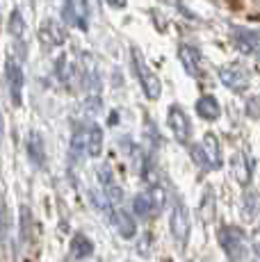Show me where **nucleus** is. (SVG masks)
I'll return each instance as SVG.
<instances>
[{"instance_id": "7ed1b4c3", "label": "nucleus", "mask_w": 260, "mask_h": 262, "mask_svg": "<svg viewBox=\"0 0 260 262\" xmlns=\"http://www.w3.org/2000/svg\"><path fill=\"white\" fill-rule=\"evenodd\" d=\"M62 18L67 25L82 32L89 30V5L87 0H62Z\"/></svg>"}, {"instance_id": "a211bd4d", "label": "nucleus", "mask_w": 260, "mask_h": 262, "mask_svg": "<svg viewBox=\"0 0 260 262\" xmlns=\"http://www.w3.org/2000/svg\"><path fill=\"white\" fill-rule=\"evenodd\" d=\"M133 212L135 216H142V219H151V214H156V203H153L151 194H137L133 199Z\"/></svg>"}, {"instance_id": "b1692460", "label": "nucleus", "mask_w": 260, "mask_h": 262, "mask_svg": "<svg viewBox=\"0 0 260 262\" xmlns=\"http://www.w3.org/2000/svg\"><path fill=\"white\" fill-rule=\"evenodd\" d=\"M105 5H110L112 9H123L128 5V0H105Z\"/></svg>"}, {"instance_id": "0eeeda50", "label": "nucleus", "mask_w": 260, "mask_h": 262, "mask_svg": "<svg viewBox=\"0 0 260 262\" xmlns=\"http://www.w3.org/2000/svg\"><path fill=\"white\" fill-rule=\"evenodd\" d=\"M5 78H7V89H9V96H12V103L18 107V105L23 103V84H26V78H23L21 64H18L14 57H7Z\"/></svg>"}, {"instance_id": "bb28decb", "label": "nucleus", "mask_w": 260, "mask_h": 262, "mask_svg": "<svg viewBox=\"0 0 260 262\" xmlns=\"http://www.w3.org/2000/svg\"><path fill=\"white\" fill-rule=\"evenodd\" d=\"M258 3H260V0H258Z\"/></svg>"}, {"instance_id": "4be33fe9", "label": "nucleus", "mask_w": 260, "mask_h": 262, "mask_svg": "<svg viewBox=\"0 0 260 262\" xmlns=\"http://www.w3.org/2000/svg\"><path fill=\"white\" fill-rule=\"evenodd\" d=\"M247 114L251 119H260V96H251L247 100Z\"/></svg>"}, {"instance_id": "f257e3e1", "label": "nucleus", "mask_w": 260, "mask_h": 262, "mask_svg": "<svg viewBox=\"0 0 260 262\" xmlns=\"http://www.w3.org/2000/svg\"><path fill=\"white\" fill-rule=\"evenodd\" d=\"M130 62H133V71L137 75L144 96H146L148 100H158L160 94H162V82H160V78L153 73V69L146 64L144 55L139 53L137 48H130Z\"/></svg>"}, {"instance_id": "6ab92c4d", "label": "nucleus", "mask_w": 260, "mask_h": 262, "mask_svg": "<svg viewBox=\"0 0 260 262\" xmlns=\"http://www.w3.org/2000/svg\"><path fill=\"white\" fill-rule=\"evenodd\" d=\"M55 73H57V78L62 80V84H67V87H71V82L76 80V67H73V62L67 55H59L57 57V62H55Z\"/></svg>"}, {"instance_id": "a878e982", "label": "nucleus", "mask_w": 260, "mask_h": 262, "mask_svg": "<svg viewBox=\"0 0 260 262\" xmlns=\"http://www.w3.org/2000/svg\"><path fill=\"white\" fill-rule=\"evenodd\" d=\"M256 62H258V69H260V50L256 53Z\"/></svg>"}, {"instance_id": "6e6552de", "label": "nucleus", "mask_w": 260, "mask_h": 262, "mask_svg": "<svg viewBox=\"0 0 260 262\" xmlns=\"http://www.w3.org/2000/svg\"><path fill=\"white\" fill-rule=\"evenodd\" d=\"M169 226H171L174 239H176L181 246H185V242H187V237H189V212H187V208H185L183 201H176V203H174Z\"/></svg>"}, {"instance_id": "393cba45", "label": "nucleus", "mask_w": 260, "mask_h": 262, "mask_svg": "<svg viewBox=\"0 0 260 262\" xmlns=\"http://www.w3.org/2000/svg\"><path fill=\"white\" fill-rule=\"evenodd\" d=\"M0 137H3V114H0Z\"/></svg>"}, {"instance_id": "f8f14e48", "label": "nucleus", "mask_w": 260, "mask_h": 262, "mask_svg": "<svg viewBox=\"0 0 260 262\" xmlns=\"http://www.w3.org/2000/svg\"><path fill=\"white\" fill-rule=\"evenodd\" d=\"M28 158L39 169H44V164H46V146H44V139L39 133L28 135Z\"/></svg>"}, {"instance_id": "1a4fd4ad", "label": "nucleus", "mask_w": 260, "mask_h": 262, "mask_svg": "<svg viewBox=\"0 0 260 262\" xmlns=\"http://www.w3.org/2000/svg\"><path fill=\"white\" fill-rule=\"evenodd\" d=\"M199 160H201V164H206L210 169L222 167V146H219L217 135L208 133L206 137H203L201 146H199Z\"/></svg>"}, {"instance_id": "dca6fc26", "label": "nucleus", "mask_w": 260, "mask_h": 262, "mask_svg": "<svg viewBox=\"0 0 260 262\" xmlns=\"http://www.w3.org/2000/svg\"><path fill=\"white\" fill-rule=\"evenodd\" d=\"M231 167H233L235 180H237L240 185H249V180H251V162L247 160V155H244V153H235Z\"/></svg>"}, {"instance_id": "4468645a", "label": "nucleus", "mask_w": 260, "mask_h": 262, "mask_svg": "<svg viewBox=\"0 0 260 262\" xmlns=\"http://www.w3.org/2000/svg\"><path fill=\"white\" fill-rule=\"evenodd\" d=\"M84 153H89L92 158H98L103 153V130L101 125L92 123L84 130Z\"/></svg>"}, {"instance_id": "412c9836", "label": "nucleus", "mask_w": 260, "mask_h": 262, "mask_svg": "<svg viewBox=\"0 0 260 262\" xmlns=\"http://www.w3.org/2000/svg\"><path fill=\"white\" fill-rule=\"evenodd\" d=\"M256 205H258V201H256V194H244V205H242V216L247 221H251V219H256Z\"/></svg>"}, {"instance_id": "20e7f679", "label": "nucleus", "mask_w": 260, "mask_h": 262, "mask_svg": "<svg viewBox=\"0 0 260 262\" xmlns=\"http://www.w3.org/2000/svg\"><path fill=\"white\" fill-rule=\"evenodd\" d=\"M219 80H222V84L226 89H231L233 94H242L249 89V71L244 67H240V64H224L222 69H219Z\"/></svg>"}, {"instance_id": "9b49d317", "label": "nucleus", "mask_w": 260, "mask_h": 262, "mask_svg": "<svg viewBox=\"0 0 260 262\" xmlns=\"http://www.w3.org/2000/svg\"><path fill=\"white\" fill-rule=\"evenodd\" d=\"M194 107H197V114L203 121H217L222 117V105H219V100L214 98L212 94H203L201 98L197 100Z\"/></svg>"}, {"instance_id": "f3484780", "label": "nucleus", "mask_w": 260, "mask_h": 262, "mask_svg": "<svg viewBox=\"0 0 260 262\" xmlns=\"http://www.w3.org/2000/svg\"><path fill=\"white\" fill-rule=\"evenodd\" d=\"M69 249H71V255L78 260L82 258H89V255L94 253V242L87 237V235H73L71 237V244H69Z\"/></svg>"}, {"instance_id": "ddd939ff", "label": "nucleus", "mask_w": 260, "mask_h": 262, "mask_svg": "<svg viewBox=\"0 0 260 262\" xmlns=\"http://www.w3.org/2000/svg\"><path fill=\"white\" fill-rule=\"evenodd\" d=\"M112 219H114V224H117V230H119V235H121L123 239H133L135 235H137V226H135V219L126 212V210L114 208V210H112Z\"/></svg>"}, {"instance_id": "aec40b11", "label": "nucleus", "mask_w": 260, "mask_h": 262, "mask_svg": "<svg viewBox=\"0 0 260 262\" xmlns=\"http://www.w3.org/2000/svg\"><path fill=\"white\" fill-rule=\"evenodd\" d=\"M9 34L14 39H23V34H26V23H23L21 12H12V16H9Z\"/></svg>"}, {"instance_id": "423d86ee", "label": "nucleus", "mask_w": 260, "mask_h": 262, "mask_svg": "<svg viewBox=\"0 0 260 262\" xmlns=\"http://www.w3.org/2000/svg\"><path fill=\"white\" fill-rule=\"evenodd\" d=\"M167 123L171 128L174 137L181 144H189V137H192V121L185 114V110L181 105H171L167 112Z\"/></svg>"}, {"instance_id": "f03ea898", "label": "nucleus", "mask_w": 260, "mask_h": 262, "mask_svg": "<svg viewBox=\"0 0 260 262\" xmlns=\"http://www.w3.org/2000/svg\"><path fill=\"white\" fill-rule=\"evenodd\" d=\"M219 244L224 246L226 255L233 262L244 260V255H247V239H244V233L237 226H224L219 230Z\"/></svg>"}, {"instance_id": "9d476101", "label": "nucleus", "mask_w": 260, "mask_h": 262, "mask_svg": "<svg viewBox=\"0 0 260 262\" xmlns=\"http://www.w3.org/2000/svg\"><path fill=\"white\" fill-rule=\"evenodd\" d=\"M39 39H41L46 46L59 48L67 41V30L55 21V18H46V21L41 23V28H39Z\"/></svg>"}, {"instance_id": "39448f33", "label": "nucleus", "mask_w": 260, "mask_h": 262, "mask_svg": "<svg viewBox=\"0 0 260 262\" xmlns=\"http://www.w3.org/2000/svg\"><path fill=\"white\" fill-rule=\"evenodd\" d=\"M176 57L181 62L183 71L192 78H201V71H203V57H201V50L192 43H178L176 48Z\"/></svg>"}, {"instance_id": "2eb2a0df", "label": "nucleus", "mask_w": 260, "mask_h": 262, "mask_svg": "<svg viewBox=\"0 0 260 262\" xmlns=\"http://www.w3.org/2000/svg\"><path fill=\"white\" fill-rule=\"evenodd\" d=\"M235 41H237V48L244 53H258L260 50V34L251 32V30L235 28Z\"/></svg>"}, {"instance_id": "5701e85b", "label": "nucleus", "mask_w": 260, "mask_h": 262, "mask_svg": "<svg viewBox=\"0 0 260 262\" xmlns=\"http://www.w3.org/2000/svg\"><path fill=\"white\" fill-rule=\"evenodd\" d=\"M251 246H253V251H256L258 258H260V230H253L251 233Z\"/></svg>"}]
</instances>
